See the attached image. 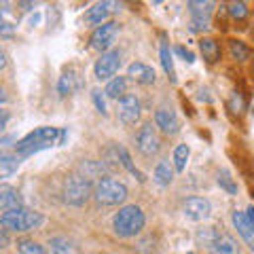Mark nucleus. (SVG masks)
I'll use <instances>...</instances> for the list:
<instances>
[{
	"label": "nucleus",
	"instance_id": "25",
	"mask_svg": "<svg viewBox=\"0 0 254 254\" xmlns=\"http://www.w3.org/2000/svg\"><path fill=\"white\" fill-rule=\"evenodd\" d=\"M229 51H231V58L235 62H246L250 58V49L244 43H240V41H231V43H229Z\"/></svg>",
	"mask_w": 254,
	"mask_h": 254
},
{
	"label": "nucleus",
	"instance_id": "32",
	"mask_svg": "<svg viewBox=\"0 0 254 254\" xmlns=\"http://www.w3.org/2000/svg\"><path fill=\"white\" fill-rule=\"evenodd\" d=\"M176 53L180 55V58H185V60H187L189 64H190V62H195V55L190 53L189 49H185V47H176Z\"/></svg>",
	"mask_w": 254,
	"mask_h": 254
},
{
	"label": "nucleus",
	"instance_id": "13",
	"mask_svg": "<svg viewBox=\"0 0 254 254\" xmlns=\"http://www.w3.org/2000/svg\"><path fill=\"white\" fill-rule=\"evenodd\" d=\"M233 225L237 229V233H240L244 237V242L248 244V248L254 250V225L246 218V214L244 212H233Z\"/></svg>",
	"mask_w": 254,
	"mask_h": 254
},
{
	"label": "nucleus",
	"instance_id": "38",
	"mask_svg": "<svg viewBox=\"0 0 254 254\" xmlns=\"http://www.w3.org/2000/svg\"><path fill=\"white\" fill-rule=\"evenodd\" d=\"M6 66V53L2 51V49H0V70H2Z\"/></svg>",
	"mask_w": 254,
	"mask_h": 254
},
{
	"label": "nucleus",
	"instance_id": "22",
	"mask_svg": "<svg viewBox=\"0 0 254 254\" xmlns=\"http://www.w3.org/2000/svg\"><path fill=\"white\" fill-rule=\"evenodd\" d=\"M125 91H127V81H125V76H115L113 81L106 85V95H108V98L119 100V98H123V95H125Z\"/></svg>",
	"mask_w": 254,
	"mask_h": 254
},
{
	"label": "nucleus",
	"instance_id": "16",
	"mask_svg": "<svg viewBox=\"0 0 254 254\" xmlns=\"http://www.w3.org/2000/svg\"><path fill=\"white\" fill-rule=\"evenodd\" d=\"M189 9H190V15H193V21L205 23V26H208L214 2H208V0H205V2H201V0H193V2H189Z\"/></svg>",
	"mask_w": 254,
	"mask_h": 254
},
{
	"label": "nucleus",
	"instance_id": "9",
	"mask_svg": "<svg viewBox=\"0 0 254 254\" xmlns=\"http://www.w3.org/2000/svg\"><path fill=\"white\" fill-rule=\"evenodd\" d=\"M117 30H119V26L115 21L102 23V26L95 28V32L91 34V47H93V49H98V51H106L108 47L113 45V41H115Z\"/></svg>",
	"mask_w": 254,
	"mask_h": 254
},
{
	"label": "nucleus",
	"instance_id": "28",
	"mask_svg": "<svg viewBox=\"0 0 254 254\" xmlns=\"http://www.w3.org/2000/svg\"><path fill=\"white\" fill-rule=\"evenodd\" d=\"M17 248H19L21 254H47L43 246H38L36 242H32V240H19Z\"/></svg>",
	"mask_w": 254,
	"mask_h": 254
},
{
	"label": "nucleus",
	"instance_id": "33",
	"mask_svg": "<svg viewBox=\"0 0 254 254\" xmlns=\"http://www.w3.org/2000/svg\"><path fill=\"white\" fill-rule=\"evenodd\" d=\"M13 32H15V26H13V23L0 21V34H4V36H11Z\"/></svg>",
	"mask_w": 254,
	"mask_h": 254
},
{
	"label": "nucleus",
	"instance_id": "40",
	"mask_svg": "<svg viewBox=\"0 0 254 254\" xmlns=\"http://www.w3.org/2000/svg\"><path fill=\"white\" fill-rule=\"evenodd\" d=\"M64 142H66V129L60 131V144H64Z\"/></svg>",
	"mask_w": 254,
	"mask_h": 254
},
{
	"label": "nucleus",
	"instance_id": "41",
	"mask_svg": "<svg viewBox=\"0 0 254 254\" xmlns=\"http://www.w3.org/2000/svg\"><path fill=\"white\" fill-rule=\"evenodd\" d=\"M6 142H13V138H0V144H6Z\"/></svg>",
	"mask_w": 254,
	"mask_h": 254
},
{
	"label": "nucleus",
	"instance_id": "43",
	"mask_svg": "<svg viewBox=\"0 0 254 254\" xmlns=\"http://www.w3.org/2000/svg\"><path fill=\"white\" fill-rule=\"evenodd\" d=\"M189 254H193V252H189Z\"/></svg>",
	"mask_w": 254,
	"mask_h": 254
},
{
	"label": "nucleus",
	"instance_id": "10",
	"mask_svg": "<svg viewBox=\"0 0 254 254\" xmlns=\"http://www.w3.org/2000/svg\"><path fill=\"white\" fill-rule=\"evenodd\" d=\"M208 250L212 254H240V246L229 233L225 231H214L212 242L208 244Z\"/></svg>",
	"mask_w": 254,
	"mask_h": 254
},
{
	"label": "nucleus",
	"instance_id": "31",
	"mask_svg": "<svg viewBox=\"0 0 254 254\" xmlns=\"http://www.w3.org/2000/svg\"><path fill=\"white\" fill-rule=\"evenodd\" d=\"M91 95H93V102H95V106H98V110H100L102 115H106V104H104V98H102V93L98 89H93Z\"/></svg>",
	"mask_w": 254,
	"mask_h": 254
},
{
	"label": "nucleus",
	"instance_id": "23",
	"mask_svg": "<svg viewBox=\"0 0 254 254\" xmlns=\"http://www.w3.org/2000/svg\"><path fill=\"white\" fill-rule=\"evenodd\" d=\"M74 74H72V70H68V72H64L60 76V85H58V89H60V95H68V93H72L76 89V83H74Z\"/></svg>",
	"mask_w": 254,
	"mask_h": 254
},
{
	"label": "nucleus",
	"instance_id": "12",
	"mask_svg": "<svg viewBox=\"0 0 254 254\" xmlns=\"http://www.w3.org/2000/svg\"><path fill=\"white\" fill-rule=\"evenodd\" d=\"M155 123L159 129L163 133H168V136H174V133L180 131V121L172 108H159L155 113Z\"/></svg>",
	"mask_w": 254,
	"mask_h": 254
},
{
	"label": "nucleus",
	"instance_id": "2",
	"mask_svg": "<svg viewBox=\"0 0 254 254\" xmlns=\"http://www.w3.org/2000/svg\"><path fill=\"white\" fill-rule=\"evenodd\" d=\"M0 225L6 231H32L43 225V214H38L34 210L28 208H17V210H9L0 216Z\"/></svg>",
	"mask_w": 254,
	"mask_h": 254
},
{
	"label": "nucleus",
	"instance_id": "26",
	"mask_svg": "<svg viewBox=\"0 0 254 254\" xmlns=\"http://www.w3.org/2000/svg\"><path fill=\"white\" fill-rule=\"evenodd\" d=\"M117 150H119V161H121V165L127 170V172H131V174H136V176L140 178V180H144L142 178V174L136 170V165H133V161H131V157H129V153L123 148V146H117Z\"/></svg>",
	"mask_w": 254,
	"mask_h": 254
},
{
	"label": "nucleus",
	"instance_id": "36",
	"mask_svg": "<svg viewBox=\"0 0 254 254\" xmlns=\"http://www.w3.org/2000/svg\"><path fill=\"white\" fill-rule=\"evenodd\" d=\"M233 108H235V113H242V108H244V104H242V100L237 98V95H233Z\"/></svg>",
	"mask_w": 254,
	"mask_h": 254
},
{
	"label": "nucleus",
	"instance_id": "30",
	"mask_svg": "<svg viewBox=\"0 0 254 254\" xmlns=\"http://www.w3.org/2000/svg\"><path fill=\"white\" fill-rule=\"evenodd\" d=\"M229 13H231L233 19H246L248 17V6H246V2H231L229 4Z\"/></svg>",
	"mask_w": 254,
	"mask_h": 254
},
{
	"label": "nucleus",
	"instance_id": "37",
	"mask_svg": "<svg viewBox=\"0 0 254 254\" xmlns=\"http://www.w3.org/2000/svg\"><path fill=\"white\" fill-rule=\"evenodd\" d=\"M244 214H246V218H248V220L252 222V225H254V205H250V208H248V210H246Z\"/></svg>",
	"mask_w": 254,
	"mask_h": 254
},
{
	"label": "nucleus",
	"instance_id": "21",
	"mask_svg": "<svg viewBox=\"0 0 254 254\" xmlns=\"http://www.w3.org/2000/svg\"><path fill=\"white\" fill-rule=\"evenodd\" d=\"M49 246H51L53 254H81L76 246L70 240H66V237H53L49 242Z\"/></svg>",
	"mask_w": 254,
	"mask_h": 254
},
{
	"label": "nucleus",
	"instance_id": "14",
	"mask_svg": "<svg viewBox=\"0 0 254 254\" xmlns=\"http://www.w3.org/2000/svg\"><path fill=\"white\" fill-rule=\"evenodd\" d=\"M127 74H129L133 81L140 83V85H150V83H155V70L146 66V64H142V62H133L129 68H127Z\"/></svg>",
	"mask_w": 254,
	"mask_h": 254
},
{
	"label": "nucleus",
	"instance_id": "4",
	"mask_svg": "<svg viewBox=\"0 0 254 254\" xmlns=\"http://www.w3.org/2000/svg\"><path fill=\"white\" fill-rule=\"evenodd\" d=\"M93 195V185L91 180L83 178L81 174H72V176L66 178V185H64V199L70 205H85L89 201V197Z\"/></svg>",
	"mask_w": 254,
	"mask_h": 254
},
{
	"label": "nucleus",
	"instance_id": "39",
	"mask_svg": "<svg viewBox=\"0 0 254 254\" xmlns=\"http://www.w3.org/2000/svg\"><path fill=\"white\" fill-rule=\"evenodd\" d=\"M4 102H6V93H4V89H2V87H0V106H2Z\"/></svg>",
	"mask_w": 254,
	"mask_h": 254
},
{
	"label": "nucleus",
	"instance_id": "6",
	"mask_svg": "<svg viewBox=\"0 0 254 254\" xmlns=\"http://www.w3.org/2000/svg\"><path fill=\"white\" fill-rule=\"evenodd\" d=\"M136 144H138L140 153L146 155V157H153L159 153V146L161 144H159V136H157L153 123H144L140 127V131L136 136Z\"/></svg>",
	"mask_w": 254,
	"mask_h": 254
},
{
	"label": "nucleus",
	"instance_id": "7",
	"mask_svg": "<svg viewBox=\"0 0 254 254\" xmlns=\"http://www.w3.org/2000/svg\"><path fill=\"white\" fill-rule=\"evenodd\" d=\"M119 66H121V55H119V51L102 53V58L95 62V76H98L100 81H106V78L117 74Z\"/></svg>",
	"mask_w": 254,
	"mask_h": 254
},
{
	"label": "nucleus",
	"instance_id": "5",
	"mask_svg": "<svg viewBox=\"0 0 254 254\" xmlns=\"http://www.w3.org/2000/svg\"><path fill=\"white\" fill-rule=\"evenodd\" d=\"M93 197H95V201L102 205L123 203L127 197V187L115 178H102L98 185L93 187Z\"/></svg>",
	"mask_w": 254,
	"mask_h": 254
},
{
	"label": "nucleus",
	"instance_id": "29",
	"mask_svg": "<svg viewBox=\"0 0 254 254\" xmlns=\"http://www.w3.org/2000/svg\"><path fill=\"white\" fill-rule=\"evenodd\" d=\"M218 185L227 190V193H231V195H235L237 193V185L233 182V178H231V174H229L227 170H222V172H218Z\"/></svg>",
	"mask_w": 254,
	"mask_h": 254
},
{
	"label": "nucleus",
	"instance_id": "11",
	"mask_svg": "<svg viewBox=\"0 0 254 254\" xmlns=\"http://www.w3.org/2000/svg\"><path fill=\"white\" fill-rule=\"evenodd\" d=\"M182 210H185V216L190 220H203L210 216L212 205L208 199H203V197H189L185 205H182Z\"/></svg>",
	"mask_w": 254,
	"mask_h": 254
},
{
	"label": "nucleus",
	"instance_id": "42",
	"mask_svg": "<svg viewBox=\"0 0 254 254\" xmlns=\"http://www.w3.org/2000/svg\"><path fill=\"white\" fill-rule=\"evenodd\" d=\"M0 21H2V9H0Z\"/></svg>",
	"mask_w": 254,
	"mask_h": 254
},
{
	"label": "nucleus",
	"instance_id": "15",
	"mask_svg": "<svg viewBox=\"0 0 254 254\" xmlns=\"http://www.w3.org/2000/svg\"><path fill=\"white\" fill-rule=\"evenodd\" d=\"M21 208V195L17 189L9 185H0V210H17Z\"/></svg>",
	"mask_w": 254,
	"mask_h": 254
},
{
	"label": "nucleus",
	"instance_id": "17",
	"mask_svg": "<svg viewBox=\"0 0 254 254\" xmlns=\"http://www.w3.org/2000/svg\"><path fill=\"white\" fill-rule=\"evenodd\" d=\"M199 49L203 53V60L205 62L214 64V62L220 60V45L214 41V38H203V41L199 43Z\"/></svg>",
	"mask_w": 254,
	"mask_h": 254
},
{
	"label": "nucleus",
	"instance_id": "20",
	"mask_svg": "<svg viewBox=\"0 0 254 254\" xmlns=\"http://www.w3.org/2000/svg\"><path fill=\"white\" fill-rule=\"evenodd\" d=\"M19 168V159L15 155H0V178H9L13 176Z\"/></svg>",
	"mask_w": 254,
	"mask_h": 254
},
{
	"label": "nucleus",
	"instance_id": "24",
	"mask_svg": "<svg viewBox=\"0 0 254 254\" xmlns=\"http://www.w3.org/2000/svg\"><path fill=\"white\" fill-rule=\"evenodd\" d=\"M189 155H190V148L187 144H180V146H176V150H174V165H176L178 172H185Z\"/></svg>",
	"mask_w": 254,
	"mask_h": 254
},
{
	"label": "nucleus",
	"instance_id": "3",
	"mask_svg": "<svg viewBox=\"0 0 254 254\" xmlns=\"http://www.w3.org/2000/svg\"><path fill=\"white\" fill-rule=\"evenodd\" d=\"M58 136H60V131L55 129V127H38V129L28 133L26 138H21L17 144H15V148H17V153L21 157H28L43 148H49Z\"/></svg>",
	"mask_w": 254,
	"mask_h": 254
},
{
	"label": "nucleus",
	"instance_id": "34",
	"mask_svg": "<svg viewBox=\"0 0 254 254\" xmlns=\"http://www.w3.org/2000/svg\"><path fill=\"white\" fill-rule=\"evenodd\" d=\"M9 119H11V115L6 113V110H0V131L6 127V123H9Z\"/></svg>",
	"mask_w": 254,
	"mask_h": 254
},
{
	"label": "nucleus",
	"instance_id": "1",
	"mask_svg": "<svg viewBox=\"0 0 254 254\" xmlns=\"http://www.w3.org/2000/svg\"><path fill=\"white\" fill-rule=\"evenodd\" d=\"M113 227H115L117 235H121V237L138 235L142 229H144V212H142L138 205H125V208H121L115 214Z\"/></svg>",
	"mask_w": 254,
	"mask_h": 254
},
{
	"label": "nucleus",
	"instance_id": "35",
	"mask_svg": "<svg viewBox=\"0 0 254 254\" xmlns=\"http://www.w3.org/2000/svg\"><path fill=\"white\" fill-rule=\"evenodd\" d=\"M6 246H9V233L4 229H0V250L6 248Z\"/></svg>",
	"mask_w": 254,
	"mask_h": 254
},
{
	"label": "nucleus",
	"instance_id": "27",
	"mask_svg": "<svg viewBox=\"0 0 254 254\" xmlns=\"http://www.w3.org/2000/svg\"><path fill=\"white\" fill-rule=\"evenodd\" d=\"M161 64H163V70L170 74L172 81H176V74H174V62H172V53H170V47L168 45H161Z\"/></svg>",
	"mask_w": 254,
	"mask_h": 254
},
{
	"label": "nucleus",
	"instance_id": "18",
	"mask_svg": "<svg viewBox=\"0 0 254 254\" xmlns=\"http://www.w3.org/2000/svg\"><path fill=\"white\" fill-rule=\"evenodd\" d=\"M155 180H157V185H161V187H168L170 182L174 180V170H172V165H170L168 159H163V161L157 163V168H155Z\"/></svg>",
	"mask_w": 254,
	"mask_h": 254
},
{
	"label": "nucleus",
	"instance_id": "19",
	"mask_svg": "<svg viewBox=\"0 0 254 254\" xmlns=\"http://www.w3.org/2000/svg\"><path fill=\"white\" fill-rule=\"evenodd\" d=\"M108 2H100V4H95V6H91L89 11H87V15H85V19L89 21V23H95V26H102V21H104L106 17H108V13H110V9H108Z\"/></svg>",
	"mask_w": 254,
	"mask_h": 254
},
{
	"label": "nucleus",
	"instance_id": "8",
	"mask_svg": "<svg viewBox=\"0 0 254 254\" xmlns=\"http://www.w3.org/2000/svg\"><path fill=\"white\" fill-rule=\"evenodd\" d=\"M119 119L123 125H136V121L140 119V102L136 95L125 93L119 100Z\"/></svg>",
	"mask_w": 254,
	"mask_h": 254
}]
</instances>
